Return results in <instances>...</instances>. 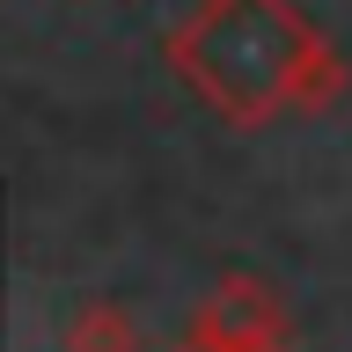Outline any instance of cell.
Segmentation results:
<instances>
[{"mask_svg":"<svg viewBox=\"0 0 352 352\" xmlns=\"http://www.w3.org/2000/svg\"><path fill=\"white\" fill-rule=\"evenodd\" d=\"M176 66L198 81L206 103L257 125L279 103H301L330 81L323 44L286 0H206L191 30L176 37Z\"/></svg>","mask_w":352,"mask_h":352,"instance_id":"6da1fadb","label":"cell"},{"mask_svg":"<svg viewBox=\"0 0 352 352\" xmlns=\"http://www.w3.org/2000/svg\"><path fill=\"white\" fill-rule=\"evenodd\" d=\"M66 352H132V323H125V308L88 301L81 316H74V330H66Z\"/></svg>","mask_w":352,"mask_h":352,"instance_id":"3957f363","label":"cell"},{"mask_svg":"<svg viewBox=\"0 0 352 352\" xmlns=\"http://www.w3.org/2000/svg\"><path fill=\"white\" fill-rule=\"evenodd\" d=\"M198 352H286V316L272 294H257V286H220L213 301L198 308Z\"/></svg>","mask_w":352,"mask_h":352,"instance_id":"7a4b0ae2","label":"cell"}]
</instances>
